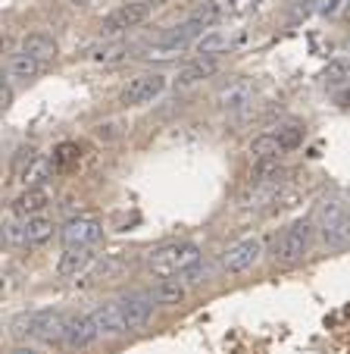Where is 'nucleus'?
Instances as JSON below:
<instances>
[{"label":"nucleus","instance_id":"f03ea898","mask_svg":"<svg viewBox=\"0 0 350 354\" xmlns=\"http://www.w3.org/2000/svg\"><path fill=\"white\" fill-rule=\"evenodd\" d=\"M13 335L19 339H41V342H63L66 333V317L60 310H32V314H19L10 323Z\"/></svg>","mask_w":350,"mask_h":354},{"label":"nucleus","instance_id":"1a4fd4ad","mask_svg":"<svg viewBox=\"0 0 350 354\" xmlns=\"http://www.w3.org/2000/svg\"><path fill=\"white\" fill-rule=\"evenodd\" d=\"M150 16V3L147 0H135V3H122L119 10H113L104 19V32L116 35V32H128V28L141 26V22Z\"/></svg>","mask_w":350,"mask_h":354},{"label":"nucleus","instance_id":"4be33fe9","mask_svg":"<svg viewBox=\"0 0 350 354\" xmlns=\"http://www.w3.org/2000/svg\"><path fill=\"white\" fill-rule=\"evenodd\" d=\"M251 154L257 157V160H278V154H284V147H282V141L275 138V132H266L251 141Z\"/></svg>","mask_w":350,"mask_h":354},{"label":"nucleus","instance_id":"a878e982","mask_svg":"<svg viewBox=\"0 0 350 354\" xmlns=\"http://www.w3.org/2000/svg\"><path fill=\"white\" fill-rule=\"evenodd\" d=\"M275 138L282 141V147H284V151H294V147H298L300 141H304V129H300V126H294V122H291V126H282V129H278V132H275Z\"/></svg>","mask_w":350,"mask_h":354},{"label":"nucleus","instance_id":"9d476101","mask_svg":"<svg viewBox=\"0 0 350 354\" xmlns=\"http://www.w3.org/2000/svg\"><path fill=\"white\" fill-rule=\"evenodd\" d=\"M260 254H263V241L241 239L238 245H231L229 251H225L222 267H225V273H244V270H251L253 263L260 261Z\"/></svg>","mask_w":350,"mask_h":354},{"label":"nucleus","instance_id":"9b49d317","mask_svg":"<svg viewBox=\"0 0 350 354\" xmlns=\"http://www.w3.org/2000/svg\"><path fill=\"white\" fill-rule=\"evenodd\" d=\"M53 232V223L47 216H28L22 223H10L7 239L10 241H26V245H38V241H47Z\"/></svg>","mask_w":350,"mask_h":354},{"label":"nucleus","instance_id":"20e7f679","mask_svg":"<svg viewBox=\"0 0 350 354\" xmlns=\"http://www.w3.org/2000/svg\"><path fill=\"white\" fill-rule=\"evenodd\" d=\"M319 232H322V241L331 248L347 245L350 239V220H347V207L338 204V201H329L319 207Z\"/></svg>","mask_w":350,"mask_h":354},{"label":"nucleus","instance_id":"6ab92c4d","mask_svg":"<svg viewBox=\"0 0 350 354\" xmlns=\"http://www.w3.org/2000/svg\"><path fill=\"white\" fill-rule=\"evenodd\" d=\"M22 50H26L28 57H35L38 63H47L57 57V41H53L47 32H32L22 38Z\"/></svg>","mask_w":350,"mask_h":354},{"label":"nucleus","instance_id":"c85d7f7f","mask_svg":"<svg viewBox=\"0 0 350 354\" xmlns=\"http://www.w3.org/2000/svg\"><path fill=\"white\" fill-rule=\"evenodd\" d=\"M10 100H13V88H3V91H0V104H3V110H7L10 107Z\"/></svg>","mask_w":350,"mask_h":354},{"label":"nucleus","instance_id":"a211bd4d","mask_svg":"<svg viewBox=\"0 0 350 354\" xmlns=\"http://www.w3.org/2000/svg\"><path fill=\"white\" fill-rule=\"evenodd\" d=\"M91 261H94L91 248H66V251L60 254V261H57V273L60 276H79L91 267Z\"/></svg>","mask_w":350,"mask_h":354},{"label":"nucleus","instance_id":"5701e85b","mask_svg":"<svg viewBox=\"0 0 350 354\" xmlns=\"http://www.w3.org/2000/svg\"><path fill=\"white\" fill-rule=\"evenodd\" d=\"M150 298L153 304H179L185 298V286H182V279H163L150 288Z\"/></svg>","mask_w":350,"mask_h":354},{"label":"nucleus","instance_id":"39448f33","mask_svg":"<svg viewBox=\"0 0 350 354\" xmlns=\"http://www.w3.org/2000/svg\"><path fill=\"white\" fill-rule=\"evenodd\" d=\"M116 308H119V317L126 323V333H132V329H141L150 320L153 298H150V292H128L116 301Z\"/></svg>","mask_w":350,"mask_h":354},{"label":"nucleus","instance_id":"bb28decb","mask_svg":"<svg viewBox=\"0 0 350 354\" xmlns=\"http://www.w3.org/2000/svg\"><path fill=\"white\" fill-rule=\"evenodd\" d=\"M253 7H257V0H229V3H225V13L241 16V13H251Z\"/></svg>","mask_w":350,"mask_h":354},{"label":"nucleus","instance_id":"aec40b11","mask_svg":"<svg viewBox=\"0 0 350 354\" xmlns=\"http://www.w3.org/2000/svg\"><path fill=\"white\" fill-rule=\"evenodd\" d=\"M41 66H44V63H38L35 57H28L26 50L13 54V57H10V63H7L10 79H16V82H28V79H35V75L41 73Z\"/></svg>","mask_w":350,"mask_h":354},{"label":"nucleus","instance_id":"dca6fc26","mask_svg":"<svg viewBox=\"0 0 350 354\" xmlns=\"http://www.w3.org/2000/svg\"><path fill=\"white\" fill-rule=\"evenodd\" d=\"M91 320H94L97 335H119V333H126V323H122V317H119L116 301H110V304H97V308L91 310Z\"/></svg>","mask_w":350,"mask_h":354},{"label":"nucleus","instance_id":"7ed1b4c3","mask_svg":"<svg viewBox=\"0 0 350 354\" xmlns=\"http://www.w3.org/2000/svg\"><path fill=\"white\" fill-rule=\"evenodd\" d=\"M310 239H313V226L307 220L291 223L282 235H278L275 248H272V261L275 267H294L298 261H304V254L310 251Z\"/></svg>","mask_w":350,"mask_h":354},{"label":"nucleus","instance_id":"f8f14e48","mask_svg":"<svg viewBox=\"0 0 350 354\" xmlns=\"http://www.w3.org/2000/svg\"><path fill=\"white\" fill-rule=\"evenodd\" d=\"M97 339V329H94L91 314H75L66 320V333H63V345L72 348V351H81L91 342Z\"/></svg>","mask_w":350,"mask_h":354},{"label":"nucleus","instance_id":"7c9ffc66","mask_svg":"<svg viewBox=\"0 0 350 354\" xmlns=\"http://www.w3.org/2000/svg\"><path fill=\"white\" fill-rule=\"evenodd\" d=\"M69 3H72V7H88L91 0H69Z\"/></svg>","mask_w":350,"mask_h":354},{"label":"nucleus","instance_id":"6e6552de","mask_svg":"<svg viewBox=\"0 0 350 354\" xmlns=\"http://www.w3.org/2000/svg\"><path fill=\"white\" fill-rule=\"evenodd\" d=\"M104 235V226L94 216H75L60 229V241L66 248H91Z\"/></svg>","mask_w":350,"mask_h":354},{"label":"nucleus","instance_id":"ddd939ff","mask_svg":"<svg viewBox=\"0 0 350 354\" xmlns=\"http://www.w3.org/2000/svg\"><path fill=\"white\" fill-rule=\"evenodd\" d=\"M241 41H244V35L229 32V28H216V32L204 35L197 41V50H200V57H219V54H229L231 47L241 44Z\"/></svg>","mask_w":350,"mask_h":354},{"label":"nucleus","instance_id":"b1692460","mask_svg":"<svg viewBox=\"0 0 350 354\" xmlns=\"http://www.w3.org/2000/svg\"><path fill=\"white\" fill-rule=\"evenodd\" d=\"M322 82L329 88H341V85H350V60H331L329 66L322 69Z\"/></svg>","mask_w":350,"mask_h":354},{"label":"nucleus","instance_id":"cd10ccee","mask_svg":"<svg viewBox=\"0 0 350 354\" xmlns=\"http://www.w3.org/2000/svg\"><path fill=\"white\" fill-rule=\"evenodd\" d=\"M204 276H206V267H204V263H194V267H191V270H185V273H182L179 279H182V282H200Z\"/></svg>","mask_w":350,"mask_h":354},{"label":"nucleus","instance_id":"c756f323","mask_svg":"<svg viewBox=\"0 0 350 354\" xmlns=\"http://www.w3.org/2000/svg\"><path fill=\"white\" fill-rule=\"evenodd\" d=\"M10 354H38L35 348H16V351H10Z\"/></svg>","mask_w":350,"mask_h":354},{"label":"nucleus","instance_id":"4468645a","mask_svg":"<svg viewBox=\"0 0 350 354\" xmlns=\"http://www.w3.org/2000/svg\"><path fill=\"white\" fill-rule=\"evenodd\" d=\"M50 204V192L41 185H32L28 192H22L19 198L13 201V214L22 216V220H28V216H41V210Z\"/></svg>","mask_w":350,"mask_h":354},{"label":"nucleus","instance_id":"393cba45","mask_svg":"<svg viewBox=\"0 0 350 354\" xmlns=\"http://www.w3.org/2000/svg\"><path fill=\"white\" fill-rule=\"evenodd\" d=\"M79 157H81V151H79V145H60L57 151H53V169H69L72 163H79Z\"/></svg>","mask_w":350,"mask_h":354},{"label":"nucleus","instance_id":"0eeeda50","mask_svg":"<svg viewBox=\"0 0 350 354\" xmlns=\"http://www.w3.org/2000/svg\"><path fill=\"white\" fill-rule=\"evenodd\" d=\"M163 88H166V75L144 73V75H135V79L122 88L119 100L126 107H138V104H147V100H153L157 94H163Z\"/></svg>","mask_w":350,"mask_h":354},{"label":"nucleus","instance_id":"412c9836","mask_svg":"<svg viewBox=\"0 0 350 354\" xmlns=\"http://www.w3.org/2000/svg\"><path fill=\"white\" fill-rule=\"evenodd\" d=\"M222 16H225V7L219 3V0H204V3L194 7V13L188 16V19H191L194 26H200V28H213L216 22H222Z\"/></svg>","mask_w":350,"mask_h":354},{"label":"nucleus","instance_id":"423d86ee","mask_svg":"<svg viewBox=\"0 0 350 354\" xmlns=\"http://www.w3.org/2000/svg\"><path fill=\"white\" fill-rule=\"evenodd\" d=\"M197 35H204V28L194 26V22L188 19V22H182V26L169 28V32H166L159 41H153V44H150V54H147V57H159V60H163V57L179 54L182 47H188L191 41H197Z\"/></svg>","mask_w":350,"mask_h":354},{"label":"nucleus","instance_id":"2eb2a0df","mask_svg":"<svg viewBox=\"0 0 350 354\" xmlns=\"http://www.w3.org/2000/svg\"><path fill=\"white\" fill-rule=\"evenodd\" d=\"M253 100V85L251 82H231L229 88L219 91V107L229 110V113H241V110L251 107Z\"/></svg>","mask_w":350,"mask_h":354},{"label":"nucleus","instance_id":"f3484780","mask_svg":"<svg viewBox=\"0 0 350 354\" xmlns=\"http://www.w3.org/2000/svg\"><path fill=\"white\" fill-rule=\"evenodd\" d=\"M216 69H219V57H197L194 63H188V66L179 69V75H175V85L188 88V85H194V82H200V79H210V75H216Z\"/></svg>","mask_w":350,"mask_h":354},{"label":"nucleus","instance_id":"f257e3e1","mask_svg":"<svg viewBox=\"0 0 350 354\" xmlns=\"http://www.w3.org/2000/svg\"><path fill=\"white\" fill-rule=\"evenodd\" d=\"M194 263H200V248L194 241H169V245H159L147 254V267L150 273L172 279V276H182L185 270H191Z\"/></svg>","mask_w":350,"mask_h":354},{"label":"nucleus","instance_id":"2f4dec72","mask_svg":"<svg viewBox=\"0 0 350 354\" xmlns=\"http://www.w3.org/2000/svg\"><path fill=\"white\" fill-rule=\"evenodd\" d=\"M347 220H350V204H347Z\"/></svg>","mask_w":350,"mask_h":354}]
</instances>
